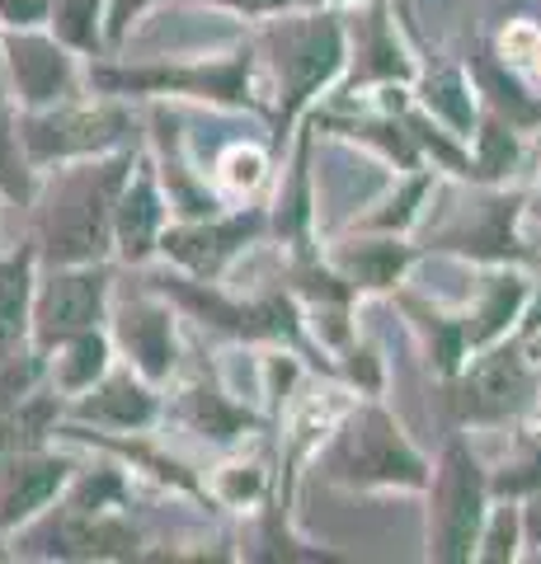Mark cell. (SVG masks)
Listing matches in <instances>:
<instances>
[{
  "label": "cell",
  "instance_id": "1",
  "mask_svg": "<svg viewBox=\"0 0 541 564\" xmlns=\"http://www.w3.org/2000/svg\"><path fill=\"white\" fill-rule=\"evenodd\" d=\"M255 52L273 70V85H278L273 128H278V141H288L296 118L344 76V57H348L344 20L329 6H316V10L302 6V14L269 20Z\"/></svg>",
  "mask_w": 541,
  "mask_h": 564
},
{
  "label": "cell",
  "instance_id": "2",
  "mask_svg": "<svg viewBox=\"0 0 541 564\" xmlns=\"http://www.w3.org/2000/svg\"><path fill=\"white\" fill-rule=\"evenodd\" d=\"M325 475L348 489H424L429 462L410 447L400 423L368 395L344 410L325 443Z\"/></svg>",
  "mask_w": 541,
  "mask_h": 564
},
{
  "label": "cell",
  "instance_id": "3",
  "mask_svg": "<svg viewBox=\"0 0 541 564\" xmlns=\"http://www.w3.org/2000/svg\"><path fill=\"white\" fill-rule=\"evenodd\" d=\"M128 170H132V155H118V161L80 165L57 184L43 212V254L52 263H95L109 250L113 203Z\"/></svg>",
  "mask_w": 541,
  "mask_h": 564
},
{
  "label": "cell",
  "instance_id": "4",
  "mask_svg": "<svg viewBox=\"0 0 541 564\" xmlns=\"http://www.w3.org/2000/svg\"><path fill=\"white\" fill-rule=\"evenodd\" d=\"M429 560L462 564L476 555L480 522L490 513V475L480 470L466 437H452L429 470Z\"/></svg>",
  "mask_w": 541,
  "mask_h": 564
},
{
  "label": "cell",
  "instance_id": "5",
  "mask_svg": "<svg viewBox=\"0 0 541 564\" xmlns=\"http://www.w3.org/2000/svg\"><path fill=\"white\" fill-rule=\"evenodd\" d=\"M452 410L462 423H476V429H495V423H509L518 410H528L537 400V377L522 344H485L476 348V358L457 367L452 377Z\"/></svg>",
  "mask_w": 541,
  "mask_h": 564
},
{
  "label": "cell",
  "instance_id": "6",
  "mask_svg": "<svg viewBox=\"0 0 541 564\" xmlns=\"http://www.w3.org/2000/svg\"><path fill=\"white\" fill-rule=\"evenodd\" d=\"M255 47H236L217 62H188V66H137V70H95L99 85L109 90H137V95H194L213 99L226 109H246L255 104Z\"/></svg>",
  "mask_w": 541,
  "mask_h": 564
},
{
  "label": "cell",
  "instance_id": "7",
  "mask_svg": "<svg viewBox=\"0 0 541 564\" xmlns=\"http://www.w3.org/2000/svg\"><path fill=\"white\" fill-rule=\"evenodd\" d=\"M264 226H269V217L255 212V207L231 212V217L217 212V217L170 226V231H161V245H155V250H165L184 273H194L198 282H213V278H221L226 269H231L259 236H264Z\"/></svg>",
  "mask_w": 541,
  "mask_h": 564
},
{
  "label": "cell",
  "instance_id": "8",
  "mask_svg": "<svg viewBox=\"0 0 541 564\" xmlns=\"http://www.w3.org/2000/svg\"><path fill=\"white\" fill-rule=\"evenodd\" d=\"M358 14L344 24V43H348V57H344V90L339 95H358L368 85H410L419 70L410 62V47L400 43L396 20H391V6L387 0H358Z\"/></svg>",
  "mask_w": 541,
  "mask_h": 564
},
{
  "label": "cell",
  "instance_id": "9",
  "mask_svg": "<svg viewBox=\"0 0 541 564\" xmlns=\"http://www.w3.org/2000/svg\"><path fill=\"white\" fill-rule=\"evenodd\" d=\"M132 132V118L113 104H95V109H57L29 118L20 128V141L33 161H72V155H104Z\"/></svg>",
  "mask_w": 541,
  "mask_h": 564
},
{
  "label": "cell",
  "instance_id": "10",
  "mask_svg": "<svg viewBox=\"0 0 541 564\" xmlns=\"http://www.w3.org/2000/svg\"><path fill=\"white\" fill-rule=\"evenodd\" d=\"M104 302H109V273L95 263H62L33 302V334L52 348L80 329H95L104 321Z\"/></svg>",
  "mask_w": 541,
  "mask_h": 564
},
{
  "label": "cell",
  "instance_id": "11",
  "mask_svg": "<svg viewBox=\"0 0 541 564\" xmlns=\"http://www.w3.org/2000/svg\"><path fill=\"white\" fill-rule=\"evenodd\" d=\"M522 198L518 193H485L476 207H457L452 221L439 226L433 245L439 250H457V254H476V259H522L518 240H513V217H518Z\"/></svg>",
  "mask_w": 541,
  "mask_h": 564
},
{
  "label": "cell",
  "instance_id": "12",
  "mask_svg": "<svg viewBox=\"0 0 541 564\" xmlns=\"http://www.w3.org/2000/svg\"><path fill=\"white\" fill-rule=\"evenodd\" d=\"M113 334L123 344L128 362L137 367V377L147 381H165L174 372V311L155 296H128L118 306Z\"/></svg>",
  "mask_w": 541,
  "mask_h": 564
},
{
  "label": "cell",
  "instance_id": "13",
  "mask_svg": "<svg viewBox=\"0 0 541 564\" xmlns=\"http://www.w3.org/2000/svg\"><path fill=\"white\" fill-rule=\"evenodd\" d=\"M6 62L14 76V90L33 109H52V104H66L76 95V66L72 57L39 33H14L6 43Z\"/></svg>",
  "mask_w": 541,
  "mask_h": 564
},
{
  "label": "cell",
  "instance_id": "14",
  "mask_svg": "<svg viewBox=\"0 0 541 564\" xmlns=\"http://www.w3.org/2000/svg\"><path fill=\"white\" fill-rule=\"evenodd\" d=\"M137 174H128L123 188H118V203H113V236H118V250L123 259L142 263L155 245H161L165 231V198L155 188V174L151 165H132Z\"/></svg>",
  "mask_w": 541,
  "mask_h": 564
},
{
  "label": "cell",
  "instance_id": "15",
  "mask_svg": "<svg viewBox=\"0 0 541 564\" xmlns=\"http://www.w3.org/2000/svg\"><path fill=\"white\" fill-rule=\"evenodd\" d=\"M414 263V250L400 236H358L329 250V269H335L354 292H391L405 269Z\"/></svg>",
  "mask_w": 541,
  "mask_h": 564
},
{
  "label": "cell",
  "instance_id": "16",
  "mask_svg": "<svg viewBox=\"0 0 541 564\" xmlns=\"http://www.w3.org/2000/svg\"><path fill=\"white\" fill-rule=\"evenodd\" d=\"M528 278L513 273V269H499L490 273L476 288V302H470L457 321H462V339H466V352H476L485 344L504 339V334L513 329V321L522 315V306H528Z\"/></svg>",
  "mask_w": 541,
  "mask_h": 564
},
{
  "label": "cell",
  "instance_id": "17",
  "mask_svg": "<svg viewBox=\"0 0 541 564\" xmlns=\"http://www.w3.org/2000/svg\"><path fill=\"white\" fill-rule=\"evenodd\" d=\"M414 104L424 109L443 132H452L457 141H470L476 132V118H480V104H476V90H470V76L462 66H439L429 76H419L414 85Z\"/></svg>",
  "mask_w": 541,
  "mask_h": 564
},
{
  "label": "cell",
  "instance_id": "18",
  "mask_svg": "<svg viewBox=\"0 0 541 564\" xmlns=\"http://www.w3.org/2000/svg\"><path fill=\"white\" fill-rule=\"evenodd\" d=\"M80 419H95L104 429H147L155 419V395L147 391V377H132V372H104L90 395L76 404Z\"/></svg>",
  "mask_w": 541,
  "mask_h": 564
},
{
  "label": "cell",
  "instance_id": "19",
  "mask_svg": "<svg viewBox=\"0 0 541 564\" xmlns=\"http://www.w3.org/2000/svg\"><path fill=\"white\" fill-rule=\"evenodd\" d=\"M66 466L52 462V456H20L6 470V485H0V522H24L39 508H47V499L62 489Z\"/></svg>",
  "mask_w": 541,
  "mask_h": 564
},
{
  "label": "cell",
  "instance_id": "20",
  "mask_svg": "<svg viewBox=\"0 0 541 564\" xmlns=\"http://www.w3.org/2000/svg\"><path fill=\"white\" fill-rule=\"evenodd\" d=\"M180 419L194 429L198 437H207V443H236V437H246L255 429V414L246 410V404H236L226 391H217V386H203L194 381L180 400Z\"/></svg>",
  "mask_w": 541,
  "mask_h": 564
},
{
  "label": "cell",
  "instance_id": "21",
  "mask_svg": "<svg viewBox=\"0 0 541 564\" xmlns=\"http://www.w3.org/2000/svg\"><path fill=\"white\" fill-rule=\"evenodd\" d=\"M306 151L311 137L296 141L292 174L278 188V212H273V231L283 236L296 254H311V174H306Z\"/></svg>",
  "mask_w": 541,
  "mask_h": 564
},
{
  "label": "cell",
  "instance_id": "22",
  "mask_svg": "<svg viewBox=\"0 0 541 564\" xmlns=\"http://www.w3.org/2000/svg\"><path fill=\"white\" fill-rule=\"evenodd\" d=\"M439 188V180H433V170L429 165H419L410 170L405 180H400L387 198H381L377 212H368V217L358 221V231H381V236H405L410 226L424 217V203H429V193Z\"/></svg>",
  "mask_w": 541,
  "mask_h": 564
},
{
  "label": "cell",
  "instance_id": "23",
  "mask_svg": "<svg viewBox=\"0 0 541 564\" xmlns=\"http://www.w3.org/2000/svg\"><path fill=\"white\" fill-rule=\"evenodd\" d=\"M470 141H476V151H466L470 155V170H466V180H504L513 165H518V155H522V147H518V128L504 113H495V109H485L480 118H476V132H470Z\"/></svg>",
  "mask_w": 541,
  "mask_h": 564
},
{
  "label": "cell",
  "instance_id": "24",
  "mask_svg": "<svg viewBox=\"0 0 541 564\" xmlns=\"http://www.w3.org/2000/svg\"><path fill=\"white\" fill-rule=\"evenodd\" d=\"M29 334V254L0 259V362Z\"/></svg>",
  "mask_w": 541,
  "mask_h": 564
},
{
  "label": "cell",
  "instance_id": "25",
  "mask_svg": "<svg viewBox=\"0 0 541 564\" xmlns=\"http://www.w3.org/2000/svg\"><path fill=\"white\" fill-rule=\"evenodd\" d=\"M104 372H109V339L99 329H80L72 339H62V358H57L62 391H90Z\"/></svg>",
  "mask_w": 541,
  "mask_h": 564
},
{
  "label": "cell",
  "instance_id": "26",
  "mask_svg": "<svg viewBox=\"0 0 541 564\" xmlns=\"http://www.w3.org/2000/svg\"><path fill=\"white\" fill-rule=\"evenodd\" d=\"M57 39L76 52H99L104 43V24H99V0H52L47 6Z\"/></svg>",
  "mask_w": 541,
  "mask_h": 564
},
{
  "label": "cell",
  "instance_id": "27",
  "mask_svg": "<svg viewBox=\"0 0 541 564\" xmlns=\"http://www.w3.org/2000/svg\"><path fill=\"white\" fill-rule=\"evenodd\" d=\"M522 522H518V508L504 503V508H490L480 522V536H476V555L470 560H485V564H509L518 560L522 551Z\"/></svg>",
  "mask_w": 541,
  "mask_h": 564
},
{
  "label": "cell",
  "instance_id": "28",
  "mask_svg": "<svg viewBox=\"0 0 541 564\" xmlns=\"http://www.w3.org/2000/svg\"><path fill=\"white\" fill-rule=\"evenodd\" d=\"M264 485H269V475H264V466H255V462H236V466H226L221 475H217V499L226 503V508H250V503H259L264 499Z\"/></svg>",
  "mask_w": 541,
  "mask_h": 564
},
{
  "label": "cell",
  "instance_id": "29",
  "mask_svg": "<svg viewBox=\"0 0 541 564\" xmlns=\"http://www.w3.org/2000/svg\"><path fill=\"white\" fill-rule=\"evenodd\" d=\"M221 188H231V193H255L259 184H264V151H255V147H231L221 155Z\"/></svg>",
  "mask_w": 541,
  "mask_h": 564
},
{
  "label": "cell",
  "instance_id": "30",
  "mask_svg": "<svg viewBox=\"0 0 541 564\" xmlns=\"http://www.w3.org/2000/svg\"><path fill=\"white\" fill-rule=\"evenodd\" d=\"M344 377L348 386H358L363 395H377L381 391V358L368 339H348L344 344Z\"/></svg>",
  "mask_w": 541,
  "mask_h": 564
},
{
  "label": "cell",
  "instance_id": "31",
  "mask_svg": "<svg viewBox=\"0 0 541 564\" xmlns=\"http://www.w3.org/2000/svg\"><path fill=\"white\" fill-rule=\"evenodd\" d=\"M0 188H6L10 198H29V170L20 161V141H14L6 109H0Z\"/></svg>",
  "mask_w": 541,
  "mask_h": 564
},
{
  "label": "cell",
  "instance_id": "32",
  "mask_svg": "<svg viewBox=\"0 0 541 564\" xmlns=\"http://www.w3.org/2000/svg\"><path fill=\"white\" fill-rule=\"evenodd\" d=\"M541 485V452H532V456H522V462H513V466H504L495 480H490V494H532Z\"/></svg>",
  "mask_w": 541,
  "mask_h": 564
},
{
  "label": "cell",
  "instance_id": "33",
  "mask_svg": "<svg viewBox=\"0 0 541 564\" xmlns=\"http://www.w3.org/2000/svg\"><path fill=\"white\" fill-rule=\"evenodd\" d=\"M47 6L52 0H0V20L14 29H33L39 20H47Z\"/></svg>",
  "mask_w": 541,
  "mask_h": 564
},
{
  "label": "cell",
  "instance_id": "34",
  "mask_svg": "<svg viewBox=\"0 0 541 564\" xmlns=\"http://www.w3.org/2000/svg\"><path fill=\"white\" fill-rule=\"evenodd\" d=\"M518 522H522V545L541 551V485L528 494V503L518 508Z\"/></svg>",
  "mask_w": 541,
  "mask_h": 564
},
{
  "label": "cell",
  "instance_id": "35",
  "mask_svg": "<svg viewBox=\"0 0 541 564\" xmlns=\"http://www.w3.org/2000/svg\"><path fill=\"white\" fill-rule=\"evenodd\" d=\"M207 6H221L236 14H283L292 10V0H207Z\"/></svg>",
  "mask_w": 541,
  "mask_h": 564
},
{
  "label": "cell",
  "instance_id": "36",
  "mask_svg": "<svg viewBox=\"0 0 541 564\" xmlns=\"http://www.w3.org/2000/svg\"><path fill=\"white\" fill-rule=\"evenodd\" d=\"M142 6H147V0H109V39H123L128 24H132V14Z\"/></svg>",
  "mask_w": 541,
  "mask_h": 564
},
{
  "label": "cell",
  "instance_id": "37",
  "mask_svg": "<svg viewBox=\"0 0 541 564\" xmlns=\"http://www.w3.org/2000/svg\"><path fill=\"white\" fill-rule=\"evenodd\" d=\"M522 334H528V339H532V334H541V302L522 315Z\"/></svg>",
  "mask_w": 541,
  "mask_h": 564
},
{
  "label": "cell",
  "instance_id": "38",
  "mask_svg": "<svg viewBox=\"0 0 541 564\" xmlns=\"http://www.w3.org/2000/svg\"><path fill=\"white\" fill-rule=\"evenodd\" d=\"M292 6H306V10H316V6H358V0H292Z\"/></svg>",
  "mask_w": 541,
  "mask_h": 564
},
{
  "label": "cell",
  "instance_id": "39",
  "mask_svg": "<svg viewBox=\"0 0 541 564\" xmlns=\"http://www.w3.org/2000/svg\"><path fill=\"white\" fill-rule=\"evenodd\" d=\"M532 217H537V221H541V193H537V207H532Z\"/></svg>",
  "mask_w": 541,
  "mask_h": 564
}]
</instances>
